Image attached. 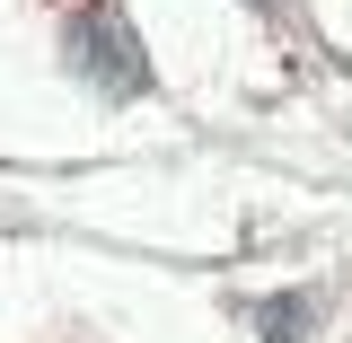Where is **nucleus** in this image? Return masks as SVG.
<instances>
[{
  "instance_id": "f257e3e1",
  "label": "nucleus",
  "mask_w": 352,
  "mask_h": 343,
  "mask_svg": "<svg viewBox=\"0 0 352 343\" xmlns=\"http://www.w3.org/2000/svg\"><path fill=\"white\" fill-rule=\"evenodd\" d=\"M62 62H71V80L88 97H106V106H132V97H150V53H141V27H132L115 0H88L62 18Z\"/></svg>"
},
{
  "instance_id": "f03ea898",
  "label": "nucleus",
  "mask_w": 352,
  "mask_h": 343,
  "mask_svg": "<svg viewBox=\"0 0 352 343\" xmlns=\"http://www.w3.org/2000/svg\"><path fill=\"white\" fill-rule=\"evenodd\" d=\"M264 343H308V300H264Z\"/></svg>"
},
{
  "instance_id": "7ed1b4c3",
  "label": "nucleus",
  "mask_w": 352,
  "mask_h": 343,
  "mask_svg": "<svg viewBox=\"0 0 352 343\" xmlns=\"http://www.w3.org/2000/svg\"><path fill=\"white\" fill-rule=\"evenodd\" d=\"M247 9H264V18H273V0H247Z\"/></svg>"
}]
</instances>
